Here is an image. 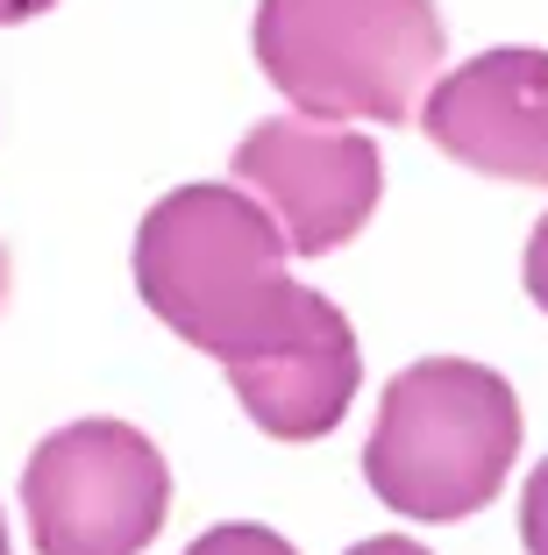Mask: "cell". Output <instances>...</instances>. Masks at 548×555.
<instances>
[{"label":"cell","instance_id":"8fae6325","mask_svg":"<svg viewBox=\"0 0 548 555\" xmlns=\"http://www.w3.org/2000/svg\"><path fill=\"white\" fill-rule=\"evenodd\" d=\"M349 555H428L420 541H406V534H371V541H356Z\"/></svg>","mask_w":548,"mask_h":555},{"label":"cell","instance_id":"6da1fadb","mask_svg":"<svg viewBox=\"0 0 548 555\" xmlns=\"http://www.w3.org/2000/svg\"><path fill=\"white\" fill-rule=\"evenodd\" d=\"M136 293L178 343L235 363L292 307L285 235L242 185H178L136 229Z\"/></svg>","mask_w":548,"mask_h":555},{"label":"cell","instance_id":"7a4b0ae2","mask_svg":"<svg viewBox=\"0 0 548 555\" xmlns=\"http://www.w3.org/2000/svg\"><path fill=\"white\" fill-rule=\"evenodd\" d=\"M520 456V399L499 371L463 357L406 363L385 385L364 477L406 520H463L492 506Z\"/></svg>","mask_w":548,"mask_h":555},{"label":"cell","instance_id":"ba28073f","mask_svg":"<svg viewBox=\"0 0 548 555\" xmlns=\"http://www.w3.org/2000/svg\"><path fill=\"white\" fill-rule=\"evenodd\" d=\"M186 555H300V548H292L285 534H271V527L228 520V527H207V534H200Z\"/></svg>","mask_w":548,"mask_h":555},{"label":"cell","instance_id":"7c38bea8","mask_svg":"<svg viewBox=\"0 0 548 555\" xmlns=\"http://www.w3.org/2000/svg\"><path fill=\"white\" fill-rule=\"evenodd\" d=\"M43 8H58V0H0V22H29V15H43Z\"/></svg>","mask_w":548,"mask_h":555},{"label":"cell","instance_id":"9c48e42d","mask_svg":"<svg viewBox=\"0 0 548 555\" xmlns=\"http://www.w3.org/2000/svg\"><path fill=\"white\" fill-rule=\"evenodd\" d=\"M520 541H527V555H548V456L520 491Z\"/></svg>","mask_w":548,"mask_h":555},{"label":"cell","instance_id":"52a82bcc","mask_svg":"<svg viewBox=\"0 0 548 555\" xmlns=\"http://www.w3.org/2000/svg\"><path fill=\"white\" fill-rule=\"evenodd\" d=\"M428 143L484 179L548 185V50L506 43L456 65L420 100Z\"/></svg>","mask_w":548,"mask_h":555},{"label":"cell","instance_id":"3957f363","mask_svg":"<svg viewBox=\"0 0 548 555\" xmlns=\"http://www.w3.org/2000/svg\"><path fill=\"white\" fill-rule=\"evenodd\" d=\"M257 65L307 121H406L442 65L435 0H264Z\"/></svg>","mask_w":548,"mask_h":555},{"label":"cell","instance_id":"8992f818","mask_svg":"<svg viewBox=\"0 0 548 555\" xmlns=\"http://www.w3.org/2000/svg\"><path fill=\"white\" fill-rule=\"evenodd\" d=\"M228 385H235L242 413L278 441H321L342 427L356 385H364V357H356V335L342 321L335 299L321 293H292V307L278 313V327L257 349H242L235 363H221Z\"/></svg>","mask_w":548,"mask_h":555},{"label":"cell","instance_id":"4fadbf2b","mask_svg":"<svg viewBox=\"0 0 548 555\" xmlns=\"http://www.w3.org/2000/svg\"><path fill=\"white\" fill-rule=\"evenodd\" d=\"M0 299H8V249H0Z\"/></svg>","mask_w":548,"mask_h":555},{"label":"cell","instance_id":"5bb4252c","mask_svg":"<svg viewBox=\"0 0 548 555\" xmlns=\"http://www.w3.org/2000/svg\"><path fill=\"white\" fill-rule=\"evenodd\" d=\"M0 555H15V548H8V520H0Z\"/></svg>","mask_w":548,"mask_h":555},{"label":"cell","instance_id":"277c9868","mask_svg":"<svg viewBox=\"0 0 548 555\" xmlns=\"http://www.w3.org/2000/svg\"><path fill=\"white\" fill-rule=\"evenodd\" d=\"M36 555H143L171 513V470L129 421H72L22 470Z\"/></svg>","mask_w":548,"mask_h":555},{"label":"cell","instance_id":"5b68a950","mask_svg":"<svg viewBox=\"0 0 548 555\" xmlns=\"http://www.w3.org/2000/svg\"><path fill=\"white\" fill-rule=\"evenodd\" d=\"M235 179L278 221L285 249L300 257H328L342 249L364 221L378 214L385 193V157L371 135H356L349 121H307L278 115L235 143Z\"/></svg>","mask_w":548,"mask_h":555},{"label":"cell","instance_id":"30bf717a","mask_svg":"<svg viewBox=\"0 0 548 555\" xmlns=\"http://www.w3.org/2000/svg\"><path fill=\"white\" fill-rule=\"evenodd\" d=\"M527 293H534V307L548 313V214H541V229L527 235Z\"/></svg>","mask_w":548,"mask_h":555}]
</instances>
